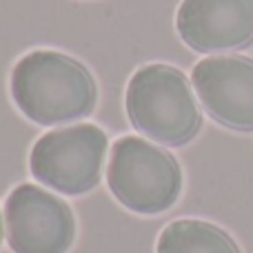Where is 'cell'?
I'll return each instance as SVG.
<instances>
[{"instance_id": "obj_1", "label": "cell", "mask_w": 253, "mask_h": 253, "mask_svg": "<svg viewBox=\"0 0 253 253\" xmlns=\"http://www.w3.org/2000/svg\"><path fill=\"white\" fill-rule=\"evenodd\" d=\"M11 96L22 116L36 125H62L89 116L96 107L98 87L80 60L60 51L38 49L16 62Z\"/></svg>"}, {"instance_id": "obj_2", "label": "cell", "mask_w": 253, "mask_h": 253, "mask_svg": "<svg viewBox=\"0 0 253 253\" xmlns=\"http://www.w3.org/2000/svg\"><path fill=\"white\" fill-rule=\"evenodd\" d=\"M131 125L167 147H182L200 131L202 116L187 76L169 65H147L131 76L125 96Z\"/></svg>"}, {"instance_id": "obj_3", "label": "cell", "mask_w": 253, "mask_h": 253, "mask_svg": "<svg viewBox=\"0 0 253 253\" xmlns=\"http://www.w3.org/2000/svg\"><path fill=\"white\" fill-rule=\"evenodd\" d=\"M107 184L114 198L140 215L165 213L182 193V169L165 149L135 135L111 147Z\"/></svg>"}, {"instance_id": "obj_4", "label": "cell", "mask_w": 253, "mask_h": 253, "mask_svg": "<svg viewBox=\"0 0 253 253\" xmlns=\"http://www.w3.org/2000/svg\"><path fill=\"white\" fill-rule=\"evenodd\" d=\"M107 147L109 138L96 125L49 131L31 149V175L58 193L83 196L100 182Z\"/></svg>"}, {"instance_id": "obj_5", "label": "cell", "mask_w": 253, "mask_h": 253, "mask_svg": "<svg viewBox=\"0 0 253 253\" xmlns=\"http://www.w3.org/2000/svg\"><path fill=\"white\" fill-rule=\"evenodd\" d=\"M4 222L13 253H67L76 240L67 202L34 184H18L7 196Z\"/></svg>"}, {"instance_id": "obj_6", "label": "cell", "mask_w": 253, "mask_h": 253, "mask_svg": "<svg viewBox=\"0 0 253 253\" xmlns=\"http://www.w3.org/2000/svg\"><path fill=\"white\" fill-rule=\"evenodd\" d=\"M193 87L215 123L236 131H253V60L211 56L193 67Z\"/></svg>"}, {"instance_id": "obj_7", "label": "cell", "mask_w": 253, "mask_h": 253, "mask_svg": "<svg viewBox=\"0 0 253 253\" xmlns=\"http://www.w3.org/2000/svg\"><path fill=\"white\" fill-rule=\"evenodd\" d=\"M180 38L200 53L233 51L253 42V0H182Z\"/></svg>"}, {"instance_id": "obj_8", "label": "cell", "mask_w": 253, "mask_h": 253, "mask_svg": "<svg viewBox=\"0 0 253 253\" xmlns=\"http://www.w3.org/2000/svg\"><path fill=\"white\" fill-rule=\"evenodd\" d=\"M158 253H240L227 231L205 220H175L162 229Z\"/></svg>"}, {"instance_id": "obj_9", "label": "cell", "mask_w": 253, "mask_h": 253, "mask_svg": "<svg viewBox=\"0 0 253 253\" xmlns=\"http://www.w3.org/2000/svg\"><path fill=\"white\" fill-rule=\"evenodd\" d=\"M0 242H2V222H0Z\"/></svg>"}]
</instances>
